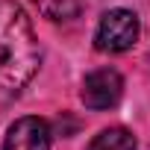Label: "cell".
Listing matches in <instances>:
<instances>
[{
    "label": "cell",
    "instance_id": "2",
    "mask_svg": "<svg viewBox=\"0 0 150 150\" xmlns=\"http://www.w3.org/2000/svg\"><path fill=\"white\" fill-rule=\"evenodd\" d=\"M138 18L129 9H112L100 18L94 33V47L100 53H124L138 41Z\"/></svg>",
    "mask_w": 150,
    "mask_h": 150
},
{
    "label": "cell",
    "instance_id": "6",
    "mask_svg": "<svg viewBox=\"0 0 150 150\" xmlns=\"http://www.w3.org/2000/svg\"><path fill=\"white\" fill-rule=\"evenodd\" d=\"M35 3H38L41 15L50 18V21H71L74 15L80 12L77 0H35Z\"/></svg>",
    "mask_w": 150,
    "mask_h": 150
},
{
    "label": "cell",
    "instance_id": "1",
    "mask_svg": "<svg viewBox=\"0 0 150 150\" xmlns=\"http://www.w3.org/2000/svg\"><path fill=\"white\" fill-rule=\"evenodd\" d=\"M38 65L41 47L24 6L15 0H0V94H21Z\"/></svg>",
    "mask_w": 150,
    "mask_h": 150
},
{
    "label": "cell",
    "instance_id": "4",
    "mask_svg": "<svg viewBox=\"0 0 150 150\" xmlns=\"http://www.w3.org/2000/svg\"><path fill=\"white\" fill-rule=\"evenodd\" d=\"M3 150H50V127L47 121L35 118V115H27V118H18L6 138H3Z\"/></svg>",
    "mask_w": 150,
    "mask_h": 150
},
{
    "label": "cell",
    "instance_id": "5",
    "mask_svg": "<svg viewBox=\"0 0 150 150\" xmlns=\"http://www.w3.org/2000/svg\"><path fill=\"white\" fill-rule=\"evenodd\" d=\"M86 150H135V138L124 127H109L100 135H94V141Z\"/></svg>",
    "mask_w": 150,
    "mask_h": 150
},
{
    "label": "cell",
    "instance_id": "3",
    "mask_svg": "<svg viewBox=\"0 0 150 150\" xmlns=\"http://www.w3.org/2000/svg\"><path fill=\"white\" fill-rule=\"evenodd\" d=\"M124 94V77L115 71V68H100V71H91L88 77L83 80V103L94 112H103V109H112L118 106Z\"/></svg>",
    "mask_w": 150,
    "mask_h": 150
}]
</instances>
